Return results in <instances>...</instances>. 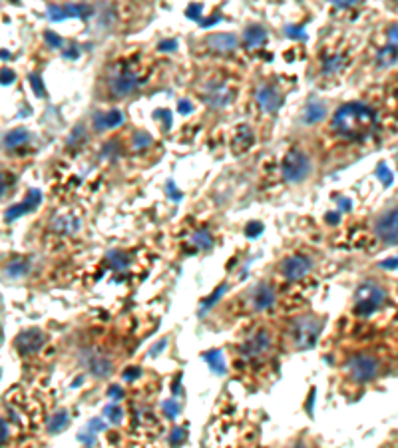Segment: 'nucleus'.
Masks as SVG:
<instances>
[{
	"mask_svg": "<svg viewBox=\"0 0 398 448\" xmlns=\"http://www.w3.org/2000/svg\"><path fill=\"white\" fill-rule=\"evenodd\" d=\"M377 126V112L364 102H349L333 116V128L349 140H364Z\"/></svg>",
	"mask_w": 398,
	"mask_h": 448,
	"instance_id": "nucleus-1",
	"label": "nucleus"
},
{
	"mask_svg": "<svg viewBox=\"0 0 398 448\" xmlns=\"http://www.w3.org/2000/svg\"><path fill=\"white\" fill-rule=\"evenodd\" d=\"M319 333H321V321L313 315H303V317H297L291 323L289 341H291L293 349L307 351L317 343Z\"/></svg>",
	"mask_w": 398,
	"mask_h": 448,
	"instance_id": "nucleus-2",
	"label": "nucleus"
},
{
	"mask_svg": "<svg viewBox=\"0 0 398 448\" xmlns=\"http://www.w3.org/2000/svg\"><path fill=\"white\" fill-rule=\"evenodd\" d=\"M283 178L291 184H301L305 182L311 171H313V164L309 160V156L301 151V149H291L283 160Z\"/></svg>",
	"mask_w": 398,
	"mask_h": 448,
	"instance_id": "nucleus-3",
	"label": "nucleus"
},
{
	"mask_svg": "<svg viewBox=\"0 0 398 448\" xmlns=\"http://www.w3.org/2000/svg\"><path fill=\"white\" fill-rule=\"evenodd\" d=\"M384 299V291L377 287L375 283H362L357 289L355 297V311L359 315H371L373 311L379 309V305Z\"/></svg>",
	"mask_w": 398,
	"mask_h": 448,
	"instance_id": "nucleus-4",
	"label": "nucleus"
},
{
	"mask_svg": "<svg viewBox=\"0 0 398 448\" xmlns=\"http://www.w3.org/2000/svg\"><path fill=\"white\" fill-rule=\"evenodd\" d=\"M379 361L371 355H357L346 363V373L355 383H368L379 374Z\"/></svg>",
	"mask_w": 398,
	"mask_h": 448,
	"instance_id": "nucleus-5",
	"label": "nucleus"
},
{
	"mask_svg": "<svg viewBox=\"0 0 398 448\" xmlns=\"http://www.w3.org/2000/svg\"><path fill=\"white\" fill-rule=\"evenodd\" d=\"M281 275L289 281L303 279L305 275H309L313 271V259L307 255H291L281 262Z\"/></svg>",
	"mask_w": 398,
	"mask_h": 448,
	"instance_id": "nucleus-6",
	"label": "nucleus"
},
{
	"mask_svg": "<svg viewBox=\"0 0 398 448\" xmlns=\"http://www.w3.org/2000/svg\"><path fill=\"white\" fill-rule=\"evenodd\" d=\"M375 233L386 245H398V207L380 215L375 224Z\"/></svg>",
	"mask_w": 398,
	"mask_h": 448,
	"instance_id": "nucleus-7",
	"label": "nucleus"
},
{
	"mask_svg": "<svg viewBox=\"0 0 398 448\" xmlns=\"http://www.w3.org/2000/svg\"><path fill=\"white\" fill-rule=\"evenodd\" d=\"M140 84H142L140 74H137L135 70H132V68H124L122 72H118V74L110 80V92L114 94L115 98H122V96L132 94Z\"/></svg>",
	"mask_w": 398,
	"mask_h": 448,
	"instance_id": "nucleus-8",
	"label": "nucleus"
},
{
	"mask_svg": "<svg viewBox=\"0 0 398 448\" xmlns=\"http://www.w3.org/2000/svg\"><path fill=\"white\" fill-rule=\"evenodd\" d=\"M271 347V337L267 331H257L247 339L245 343L241 345V355L245 359H257V356H263Z\"/></svg>",
	"mask_w": 398,
	"mask_h": 448,
	"instance_id": "nucleus-9",
	"label": "nucleus"
},
{
	"mask_svg": "<svg viewBox=\"0 0 398 448\" xmlns=\"http://www.w3.org/2000/svg\"><path fill=\"white\" fill-rule=\"evenodd\" d=\"M233 90L225 86L223 82H217V84H209L208 90L203 94V102L209 104V106H213V108H223V106H228L229 102H233Z\"/></svg>",
	"mask_w": 398,
	"mask_h": 448,
	"instance_id": "nucleus-10",
	"label": "nucleus"
},
{
	"mask_svg": "<svg viewBox=\"0 0 398 448\" xmlns=\"http://www.w3.org/2000/svg\"><path fill=\"white\" fill-rule=\"evenodd\" d=\"M255 98H257L259 108L267 114H275L283 104L281 96L277 94V90L273 86H259L257 92H255Z\"/></svg>",
	"mask_w": 398,
	"mask_h": 448,
	"instance_id": "nucleus-11",
	"label": "nucleus"
},
{
	"mask_svg": "<svg viewBox=\"0 0 398 448\" xmlns=\"http://www.w3.org/2000/svg\"><path fill=\"white\" fill-rule=\"evenodd\" d=\"M275 299H277V295H275L273 287L257 285L253 289V293H251V307L255 311H267V309H271L275 305Z\"/></svg>",
	"mask_w": 398,
	"mask_h": 448,
	"instance_id": "nucleus-12",
	"label": "nucleus"
},
{
	"mask_svg": "<svg viewBox=\"0 0 398 448\" xmlns=\"http://www.w3.org/2000/svg\"><path fill=\"white\" fill-rule=\"evenodd\" d=\"M42 343H44V335L40 333L38 329H30V331L20 333V337L16 339V349H19L20 353L32 355V353L40 351Z\"/></svg>",
	"mask_w": 398,
	"mask_h": 448,
	"instance_id": "nucleus-13",
	"label": "nucleus"
},
{
	"mask_svg": "<svg viewBox=\"0 0 398 448\" xmlns=\"http://www.w3.org/2000/svg\"><path fill=\"white\" fill-rule=\"evenodd\" d=\"M208 44L217 50V52H229V50H235L239 40L235 34H228V32H221V34H211L208 38Z\"/></svg>",
	"mask_w": 398,
	"mask_h": 448,
	"instance_id": "nucleus-14",
	"label": "nucleus"
},
{
	"mask_svg": "<svg viewBox=\"0 0 398 448\" xmlns=\"http://www.w3.org/2000/svg\"><path fill=\"white\" fill-rule=\"evenodd\" d=\"M124 122V114L120 110H110L106 114H98L94 120L96 130H108V128H115Z\"/></svg>",
	"mask_w": 398,
	"mask_h": 448,
	"instance_id": "nucleus-15",
	"label": "nucleus"
},
{
	"mask_svg": "<svg viewBox=\"0 0 398 448\" xmlns=\"http://www.w3.org/2000/svg\"><path fill=\"white\" fill-rule=\"evenodd\" d=\"M245 44L249 48H259V46H263L267 40V30L263 26H259V24H251V26H247L245 28Z\"/></svg>",
	"mask_w": 398,
	"mask_h": 448,
	"instance_id": "nucleus-16",
	"label": "nucleus"
},
{
	"mask_svg": "<svg viewBox=\"0 0 398 448\" xmlns=\"http://www.w3.org/2000/svg\"><path fill=\"white\" fill-rule=\"evenodd\" d=\"M324 114H327L324 104L319 102V100H311V102L305 106L303 120L307 124H317V122H321L322 118H324Z\"/></svg>",
	"mask_w": 398,
	"mask_h": 448,
	"instance_id": "nucleus-17",
	"label": "nucleus"
},
{
	"mask_svg": "<svg viewBox=\"0 0 398 448\" xmlns=\"http://www.w3.org/2000/svg\"><path fill=\"white\" fill-rule=\"evenodd\" d=\"M88 365H90V371L98 374V376H108V374L112 373V361L108 356L100 355V353L92 356Z\"/></svg>",
	"mask_w": 398,
	"mask_h": 448,
	"instance_id": "nucleus-18",
	"label": "nucleus"
},
{
	"mask_svg": "<svg viewBox=\"0 0 398 448\" xmlns=\"http://www.w3.org/2000/svg\"><path fill=\"white\" fill-rule=\"evenodd\" d=\"M26 140H28V131L24 130V128H16V130H10L4 136V146L10 149L19 148Z\"/></svg>",
	"mask_w": 398,
	"mask_h": 448,
	"instance_id": "nucleus-19",
	"label": "nucleus"
},
{
	"mask_svg": "<svg viewBox=\"0 0 398 448\" xmlns=\"http://www.w3.org/2000/svg\"><path fill=\"white\" fill-rule=\"evenodd\" d=\"M251 142H253V131H251V128L249 126H239L233 144L237 146V149H245L251 146Z\"/></svg>",
	"mask_w": 398,
	"mask_h": 448,
	"instance_id": "nucleus-20",
	"label": "nucleus"
},
{
	"mask_svg": "<svg viewBox=\"0 0 398 448\" xmlns=\"http://www.w3.org/2000/svg\"><path fill=\"white\" fill-rule=\"evenodd\" d=\"M398 58V50L395 46H384L382 50H379V54H377V60H379V64L382 68H386V66H393L395 62H397Z\"/></svg>",
	"mask_w": 398,
	"mask_h": 448,
	"instance_id": "nucleus-21",
	"label": "nucleus"
},
{
	"mask_svg": "<svg viewBox=\"0 0 398 448\" xmlns=\"http://www.w3.org/2000/svg\"><path fill=\"white\" fill-rule=\"evenodd\" d=\"M68 19H82L86 20L92 14V8L88 4H66Z\"/></svg>",
	"mask_w": 398,
	"mask_h": 448,
	"instance_id": "nucleus-22",
	"label": "nucleus"
},
{
	"mask_svg": "<svg viewBox=\"0 0 398 448\" xmlns=\"http://www.w3.org/2000/svg\"><path fill=\"white\" fill-rule=\"evenodd\" d=\"M342 64H344V56H342V54L324 58V60H322V72H324V74H335V72L341 70Z\"/></svg>",
	"mask_w": 398,
	"mask_h": 448,
	"instance_id": "nucleus-23",
	"label": "nucleus"
},
{
	"mask_svg": "<svg viewBox=\"0 0 398 448\" xmlns=\"http://www.w3.org/2000/svg\"><path fill=\"white\" fill-rule=\"evenodd\" d=\"M153 138L148 131H135L132 138V148L133 149H146L148 146H152Z\"/></svg>",
	"mask_w": 398,
	"mask_h": 448,
	"instance_id": "nucleus-24",
	"label": "nucleus"
},
{
	"mask_svg": "<svg viewBox=\"0 0 398 448\" xmlns=\"http://www.w3.org/2000/svg\"><path fill=\"white\" fill-rule=\"evenodd\" d=\"M34 207L32 204L28 202V200H24L22 204H16V206H12L8 211H6V222H12V220H16L20 217L22 213H26V211H32Z\"/></svg>",
	"mask_w": 398,
	"mask_h": 448,
	"instance_id": "nucleus-25",
	"label": "nucleus"
},
{
	"mask_svg": "<svg viewBox=\"0 0 398 448\" xmlns=\"http://www.w3.org/2000/svg\"><path fill=\"white\" fill-rule=\"evenodd\" d=\"M193 245L199 247V249H209L213 245V237H211V233H209L208 229H201V231H197L193 235Z\"/></svg>",
	"mask_w": 398,
	"mask_h": 448,
	"instance_id": "nucleus-26",
	"label": "nucleus"
},
{
	"mask_svg": "<svg viewBox=\"0 0 398 448\" xmlns=\"http://www.w3.org/2000/svg\"><path fill=\"white\" fill-rule=\"evenodd\" d=\"M26 269H28V265L26 262H22V259H16V262H12L8 267H6V271H8V275L10 277H19V275H24L26 273Z\"/></svg>",
	"mask_w": 398,
	"mask_h": 448,
	"instance_id": "nucleus-27",
	"label": "nucleus"
},
{
	"mask_svg": "<svg viewBox=\"0 0 398 448\" xmlns=\"http://www.w3.org/2000/svg\"><path fill=\"white\" fill-rule=\"evenodd\" d=\"M48 17L52 20H66L68 12L66 6H58V4H48Z\"/></svg>",
	"mask_w": 398,
	"mask_h": 448,
	"instance_id": "nucleus-28",
	"label": "nucleus"
},
{
	"mask_svg": "<svg viewBox=\"0 0 398 448\" xmlns=\"http://www.w3.org/2000/svg\"><path fill=\"white\" fill-rule=\"evenodd\" d=\"M68 225H76V220H72V217H60V220H56L54 222V229H58V231H74L72 227H68Z\"/></svg>",
	"mask_w": 398,
	"mask_h": 448,
	"instance_id": "nucleus-29",
	"label": "nucleus"
},
{
	"mask_svg": "<svg viewBox=\"0 0 398 448\" xmlns=\"http://www.w3.org/2000/svg\"><path fill=\"white\" fill-rule=\"evenodd\" d=\"M30 84H32V88H34V94H36L38 98H44V86H42V80H40L38 74H30Z\"/></svg>",
	"mask_w": 398,
	"mask_h": 448,
	"instance_id": "nucleus-30",
	"label": "nucleus"
},
{
	"mask_svg": "<svg viewBox=\"0 0 398 448\" xmlns=\"http://www.w3.org/2000/svg\"><path fill=\"white\" fill-rule=\"evenodd\" d=\"M201 10H203L201 4H190L188 10H186V17L191 20H199L201 19Z\"/></svg>",
	"mask_w": 398,
	"mask_h": 448,
	"instance_id": "nucleus-31",
	"label": "nucleus"
},
{
	"mask_svg": "<svg viewBox=\"0 0 398 448\" xmlns=\"http://www.w3.org/2000/svg\"><path fill=\"white\" fill-rule=\"evenodd\" d=\"M377 175H379L384 184H390V182H393V173L388 171L386 164H379V168H377Z\"/></svg>",
	"mask_w": 398,
	"mask_h": 448,
	"instance_id": "nucleus-32",
	"label": "nucleus"
},
{
	"mask_svg": "<svg viewBox=\"0 0 398 448\" xmlns=\"http://www.w3.org/2000/svg\"><path fill=\"white\" fill-rule=\"evenodd\" d=\"M64 425H66V412H60V414H56V416L52 418L50 430H60Z\"/></svg>",
	"mask_w": 398,
	"mask_h": 448,
	"instance_id": "nucleus-33",
	"label": "nucleus"
},
{
	"mask_svg": "<svg viewBox=\"0 0 398 448\" xmlns=\"http://www.w3.org/2000/svg\"><path fill=\"white\" fill-rule=\"evenodd\" d=\"M388 46H395L398 50V24H393L388 28Z\"/></svg>",
	"mask_w": 398,
	"mask_h": 448,
	"instance_id": "nucleus-34",
	"label": "nucleus"
},
{
	"mask_svg": "<svg viewBox=\"0 0 398 448\" xmlns=\"http://www.w3.org/2000/svg\"><path fill=\"white\" fill-rule=\"evenodd\" d=\"M208 361L211 363V365H213V367H217V371H219V373H223V371H225V369H223V361H221V355H219L217 351H215V355H208Z\"/></svg>",
	"mask_w": 398,
	"mask_h": 448,
	"instance_id": "nucleus-35",
	"label": "nucleus"
},
{
	"mask_svg": "<svg viewBox=\"0 0 398 448\" xmlns=\"http://www.w3.org/2000/svg\"><path fill=\"white\" fill-rule=\"evenodd\" d=\"M285 32L289 34L291 38H301V40H305V30L303 28H299V26H287L285 28Z\"/></svg>",
	"mask_w": 398,
	"mask_h": 448,
	"instance_id": "nucleus-36",
	"label": "nucleus"
},
{
	"mask_svg": "<svg viewBox=\"0 0 398 448\" xmlns=\"http://www.w3.org/2000/svg\"><path fill=\"white\" fill-rule=\"evenodd\" d=\"M44 38H46V42H48L50 46H54V48H60V46H62V38L56 36V34H54V32H50V30H48V32H44Z\"/></svg>",
	"mask_w": 398,
	"mask_h": 448,
	"instance_id": "nucleus-37",
	"label": "nucleus"
},
{
	"mask_svg": "<svg viewBox=\"0 0 398 448\" xmlns=\"http://www.w3.org/2000/svg\"><path fill=\"white\" fill-rule=\"evenodd\" d=\"M177 48V40H164V42H159V46H157V50H162V52H171V50H175Z\"/></svg>",
	"mask_w": 398,
	"mask_h": 448,
	"instance_id": "nucleus-38",
	"label": "nucleus"
},
{
	"mask_svg": "<svg viewBox=\"0 0 398 448\" xmlns=\"http://www.w3.org/2000/svg\"><path fill=\"white\" fill-rule=\"evenodd\" d=\"M261 231H263V225L255 224V222H253V224L247 225V229H245V233L249 235V237H255V235H259Z\"/></svg>",
	"mask_w": 398,
	"mask_h": 448,
	"instance_id": "nucleus-39",
	"label": "nucleus"
},
{
	"mask_svg": "<svg viewBox=\"0 0 398 448\" xmlns=\"http://www.w3.org/2000/svg\"><path fill=\"white\" fill-rule=\"evenodd\" d=\"M12 82H14V72L4 66V68H2V84L8 86V84H12Z\"/></svg>",
	"mask_w": 398,
	"mask_h": 448,
	"instance_id": "nucleus-40",
	"label": "nucleus"
},
{
	"mask_svg": "<svg viewBox=\"0 0 398 448\" xmlns=\"http://www.w3.org/2000/svg\"><path fill=\"white\" fill-rule=\"evenodd\" d=\"M106 414H110V418H112V420H120V414H122V412H120V409H118V407H114V405H110V407H106Z\"/></svg>",
	"mask_w": 398,
	"mask_h": 448,
	"instance_id": "nucleus-41",
	"label": "nucleus"
},
{
	"mask_svg": "<svg viewBox=\"0 0 398 448\" xmlns=\"http://www.w3.org/2000/svg\"><path fill=\"white\" fill-rule=\"evenodd\" d=\"M177 108H179V112L181 114H191V110H193L190 100H181V102L177 104Z\"/></svg>",
	"mask_w": 398,
	"mask_h": 448,
	"instance_id": "nucleus-42",
	"label": "nucleus"
},
{
	"mask_svg": "<svg viewBox=\"0 0 398 448\" xmlns=\"http://www.w3.org/2000/svg\"><path fill=\"white\" fill-rule=\"evenodd\" d=\"M164 409H166V412H168L170 416H175V414H177V411H179V409H177V405H175L173 401H168V403L164 405Z\"/></svg>",
	"mask_w": 398,
	"mask_h": 448,
	"instance_id": "nucleus-43",
	"label": "nucleus"
},
{
	"mask_svg": "<svg viewBox=\"0 0 398 448\" xmlns=\"http://www.w3.org/2000/svg\"><path fill=\"white\" fill-rule=\"evenodd\" d=\"M155 118H164V120H166V126H168V128L171 126L170 110H168V112H166V110H157V112H155Z\"/></svg>",
	"mask_w": 398,
	"mask_h": 448,
	"instance_id": "nucleus-44",
	"label": "nucleus"
},
{
	"mask_svg": "<svg viewBox=\"0 0 398 448\" xmlns=\"http://www.w3.org/2000/svg\"><path fill=\"white\" fill-rule=\"evenodd\" d=\"M168 189H170V198L171 200H181V193L175 189V186H173V182H168Z\"/></svg>",
	"mask_w": 398,
	"mask_h": 448,
	"instance_id": "nucleus-45",
	"label": "nucleus"
},
{
	"mask_svg": "<svg viewBox=\"0 0 398 448\" xmlns=\"http://www.w3.org/2000/svg\"><path fill=\"white\" fill-rule=\"evenodd\" d=\"M327 220H329L331 224H337V222H339V215H337V213H329Z\"/></svg>",
	"mask_w": 398,
	"mask_h": 448,
	"instance_id": "nucleus-46",
	"label": "nucleus"
},
{
	"mask_svg": "<svg viewBox=\"0 0 398 448\" xmlns=\"http://www.w3.org/2000/svg\"><path fill=\"white\" fill-rule=\"evenodd\" d=\"M291 448H309V447H307V445H301V442H299V445H295V447H291Z\"/></svg>",
	"mask_w": 398,
	"mask_h": 448,
	"instance_id": "nucleus-47",
	"label": "nucleus"
}]
</instances>
